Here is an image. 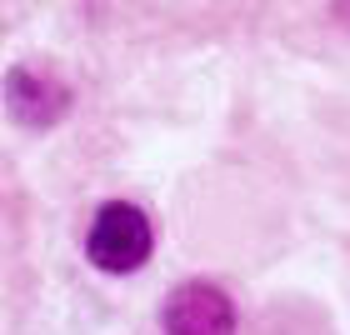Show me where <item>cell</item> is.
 Wrapping results in <instances>:
<instances>
[{"mask_svg":"<svg viewBox=\"0 0 350 335\" xmlns=\"http://www.w3.org/2000/svg\"><path fill=\"white\" fill-rule=\"evenodd\" d=\"M161 321L170 335H235V306L211 280H185L165 295Z\"/></svg>","mask_w":350,"mask_h":335,"instance_id":"obj_2","label":"cell"},{"mask_svg":"<svg viewBox=\"0 0 350 335\" xmlns=\"http://www.w3.org/2000/svg\"><path fill=\"white\" fill-rule=\"evenodd\" d=\"M150 245H155L150 220H146V211L131 205V200H105L100 211H95V220H90V235H85L90 265L110 270V276L140 270V265L150 260Z\"/></svg>","mask_w":350,"mask_h":335,"instance_id":"obj_1","label":"cell"},{"mask_svg":"<svg viewBox=\"0 0 350 335\" xmlns=\"http://www.w3.org/2000/svg\"><path fill=\"white\" fill-rule=\"evenodd\" d=\"M5 105H10V116L21 125L40 131V125H55L70 110V90L60 81H51V75L30 70V66H15L5 75Z\"/></svg>","mask_w":350,"mask_h":335,"instance_id":"obj_3","label":"cell"}]
</instances>
